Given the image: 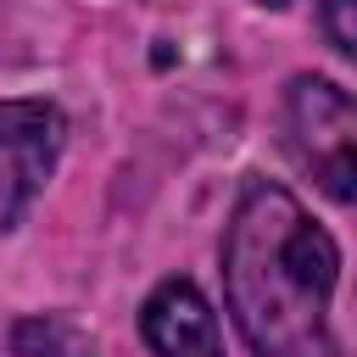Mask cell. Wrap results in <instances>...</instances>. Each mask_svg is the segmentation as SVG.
Returning a JSON list of instances; mask_svg holds the SVG:
<instances>
[{"label":"cell","mask_w":357,"mask_h":357,"mask_svg":"<svg viewBox=\"0 0 357 357\" xmlns=\"http://www.w3.org/2000/svg\"><path fill=\"white\" fill-rule=\"evenodd\" d=\"M335 234L273 178H245L223 223V301L251 357H346L329 329Z\"/></svg>","instance_id":"1"},{"label":"cell","mask_w":357,"mask_h":357,"mask_svg":"<svg viewBox=\"0 0 357 357\" xmlns=\"http://www.w3.org/2000/svg\"><path fill=\"white\" fill-rule=\"evenodd\" d=\"M284 151L296 156V167L329 190L335 201L357 206V95L301 73L284 89Z\"/></svg>","instance_id":"2"},{"label":"cell","mask_w":357,"mask_h":357,"mask_svg":"<svg viewBox=\"0 0 357 357\" xmlns=\"http://www.w3.org/2000/svg\"><path fill=\"white\" fill-rule=\"evenodd\" d=\"M67 151L56 100H0V229H17Z\"/></svg>","instance_id":"3"},{"label":"cell","mask_w":357,"mask_h":357,"mask_svg":"<svg viewBox=\"0 0 357 357\" xmlns=\"http://www.w3.org/2000/svg\"><path fill=\"white\" fill-rule=\"evenodd\" d=\"M139 335L151 357H223L218 312L190 279H162L139 307Z\"/></svg>","instance_id":"4"},{"label":"cell","mask_w":357,"mask_h":357,"mask_svg":"<svg viewBox=\"0 0 357 357\" xmlns=\"http://www.w3.org/2000/svg\"><path fill=\"white\" fill-rule=\"evenodd\" d=\"M11 340H17L22 357H89V340L67 318H50V312L45 318H22Z\"/></svg>","instance_id":"5"},{"label":"cell","mask_w":357,"mask_h":357,"mask_svg":"<svg viewBox=\"0 0 357 357\" xmlns=\"http://www.w3.org/2000/svg\"><path fill=\"white\" fill-rule=\"evenodd\" d=\"M318 28L346 61H357V0H324L318 6Z\"/></svg>","instance_id":"6"},{"label":"cell","mask_w":357,"mask_h":357,"mask_svg":"<svg viewBox=\"0 0 357 357\" xmlns=\"http://www.w3.org/2000/svg\"><path fill=\"white\" fill-rule=\"evenodd\" d=\"M257 6H268V11H284V6H290V0H257Z\"/></svg>","instance_id":"7"}]
</instances>
